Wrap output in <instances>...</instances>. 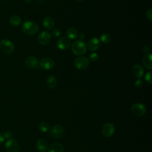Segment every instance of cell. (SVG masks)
Returning <instances> with one entry per match:
<instances>
[{
    "label": "cell",
    "instance_id": "obj_1",
    "mask_svg": "<svg viewBox=\"0 0 152 152\" xmlns=\"http://www.w3.org/2000/svg\"><path fill=\"white\" fill-rule=\"evenodd\" d=\"M39 27L38 24L33 21L27 20L22 26V30L23 32L27 35H33L37 33L39 31Z\"/></svg>",
    "mask_w": 152,
    "mask_h": 152
},
{
    "label": "cell",
    "instance_id": "obj_2",
    "mask_svg": "<svg viewBox=\"0 0 152 152\" xmlns=\"http://www.w3.org/2000/svg\"><path fill=\"white\" fill-rule=\"evenodd\" d=\"M71 50L76 56H81L86 53L87 46L83 40H77L74 41L71 45Z\"/></svg>",
    "mask_w": 152,
    "mask_h": 152
},
{
    "label": "cell",
    "instance_id": "obj_3",
    "mask_svg": "<svg viewBox=\"0 0 152 152\" xmlns=\"http://www.w3.org/2000/svg\"><path fill=\"white\" fill-rule=\"evenodd\" d=\"M14 45L8 39H2L0 42V49L5 54H10L14 52Z\"/></svg>",
    "mask_w": 152,
    "mask_h": 152
},
{
    "label": "cell",
    "instance_id": "obj_4",
    "mask_svg": "<svg viewBox=\"0 0 152 152\" xmlns=\"http://www.w3.org/2000/svg\"><path fill=\"white\" fill-rule=\"evenodd\" d=\"M5 148L7 152H18L20 145L15 140L11 138L7 140L5 144Z\"/></svg>",
    "mask_w": 152,
    "mask_h": 152
},
{
    "label": "cell",
    "instance_id": "obj_5",
    "mask_svg": "<svg viewBox=\"0 0 152 152\" xmlns=\"http://www.w3.org/2000/svg\"><path fill=\"white\" fill-rule=\"evenodd\" d=\"M90 64L89 59L84 56H80L74 61L75 68L79 70H84L87 68Z\"/></svg>",
    "mask_w": 152,
    "mask_h": 152
},
{
    "label": "cell",
    "instance_id": "obj_6",
    "mask_svg": "<svg viewBox=\"0 0 152 152\" xmlns=\"http://www.w3.org/2000/svg\"><path fill=\"white\" fill-rule=\"evenodd\" d=\"M50 135L58 139L62 138L65 134V131L63 126L60 125H55L51 129L50 131Z\"/></svg>",
    "mask_w": 152,
    "mask_h": 152
},
{
    "label": "cell",
    "instance_id": "obj_7",
    "mask_svg": "<svg viewBox=\"0 0 152 152\" xmlns=\"http://www.w3.org/2000/svg\"><path fill=\"white\" fill-rule=\"evenodd\" d=\"M39 65L42 69L47 71L52 69L54 67L55 62L52 59L48 57H45L40 59Z\"/></svg>",
    "mask_w": 152,
    "mask_h": 152
},
{
    "label": "cell",
    "instance_id": "obj_8",
    "mask_svg": "<svg viewBox=\"0 0 152 152\" xmlns=\"http://www.w3.org/2000/svg\"><path fill=\"white\" fill-rule=\"evenodd\" d=\"M131 112L132 114L136 116H142L146 112V107L142 103H135L132 106Z\"/></svg>",
    "mask_w": 152,
    "mask_h": 152
},
{
    "label": "cell",
    "instance_id": "obj_9",
    "mask_svg": "<svg viewBox=\"0 0 152 152\" xmlns=\"http://www.w3.org/2000/svg\"><path fill=\"white\" fill-rule=\"evenodd\" d=\"M38 42L42 45H47L51 40V35L47 31L40 32L37 36Z\"/></svg>",
    "mask_w": 152,
    "mask_h": 152
},
{
    "label": "cell",
    "instance_id": "obj_10",
    "mask_svg": "<svg viewBox=\"0 0 152 152\" xmlns=\"http://www.w3.org/2000/svg\"><path fill=\"white\" fill-rule=\"evenodd\" d=\"M115 132V126L112 123H106L105 124L102 128V135L106 137H110L112 136Z\"/></svg>",
    "mask_w": 152,
    "mask_h": 152
},
{
    "label": "cell",
    "instance_id": "obj_11",
    "mask_svg": "<svg viewBox=\"0 0 152 152\" xmlns=\"http://www.w3.org/2000/svg\"><path fill=\"white\" fill-rule=\"evenodd\" d=\"M71 40L67 37H62L57 42V47L61 50H66L71 46Z\"/></svg>",
    "mask_w": 152,
    "mask_h": 152
},
{
    "label": "cell",
    "instance_id": "obj_12",
    "mask_svg": "<svg viewBox=\"0 0 152 152\" xmlns=\"http://www.w3.org/2000/svg\"><path fill=\"white\" fill-rule=\"evenodd\" d=\"M100 47V40L96 37L91 38L87 43V48L90 51H96Z\"/></svg>",
    "mask_w": 152,
    "mask_h": 152
},
{
    "label": "cell",
    "instance_id": "obj_13",
    "mask_svg": "<svg viewBox=\"0 0 152 152\" xmlns=\"http://www.w3.org/2000/svg\"><path fill=\"white\" fill-rule=\"evenodd\" d=\"M25 64L26 66L30 69H37L38 68V60L33 56H29L25 59Z\"/></svg>",
    "mask_w": 152,
    "mask_h": 152
},
{
    "label": "cell",
    "instance_id": "obj_14",
    "mask_svg": "<svg viewBox=\"0 0 152 152\" xmlns=\"http://www.w3.org/2000/svg\"><path fill=\"white\" fill-rule=\"evenodd\" d=\"M132 72L135 77L140 79L142 77L144 73V69L142 65L135 64L132 68Z\"/></svg>",
    "mask_w": 152,
    "mask_h": 152
},
{
    "label": "cell",
    "instance_id": "obj_15",
    "mask_svg": "<svg viewBox=\"0 0 152 152\" xmlns=\"http://www.w3.org/2000/svg\"><path fill=\"white\" fill-rule=\"evenodd\" d=\"M47 149L48 152H64V146L58 142L52 143Z\"/></svg>",
    "mask_w": 152,
    "mask_h": 152
},
{
    "label": "cell",
    "instance_id": "obj_16",
    "mask_svg": "<svg viewBox=\"0 0 152 152\" xmlns=\"http://www.w3.org/2000/svg\"><path fill=\"white\" fill-rule=\"evenodd\" d=\"M43 25L44 27L47 30H50L55 25V20L52 17L47 16L44 18L43 21Z\"/></svg>",
    "mask_w": 152,
    "mask_h": 152
},
{
    "label": "cell",
    "instance_id": "obj_17",
    "mask_svg": "<svg viewBox=\"0 0 152 152\" xmlns=\"http://www.w3.org/2000/svg\"><path fill=\"white\" fill-rule=\"evenodd\" d=\"M151 58H152V55H151V53H147L145 54L143 58H142V63H143V65L144 66L151 70L152 69V62H151Z\"/></svg>",
    "mask_w": 152,
    "mask_h": 152
},
{
    "label": "cell",
    "instance_id": "obj_18",
    "mask_svg": "<svg viewBox=\"0 0 152 152\" xmlns=\"http://www.w3.org/2000/svg\"><path fill=\"white\" fill-rule=\"evenodd\" d=\"M36 147L40 152V151H46V150H47V148L48 147V142L45 140L40 139L37 141Z\"/></svg>",
    "mask_w": 152,
    "mask_h": 152
},
{
    "label": "cell",
    "instance_id": "obj_19",
    "mask_svg": "<svg viewBox=\"0 0 152 152\" xmlns=\"http://www.w3.org/2000/svg\"><path fill=\"white\" fill-rule=\"evenodd\" d=\"M46 85L48 88L52 89L54 88L57 85V80L55 77L50 75L46 78Z\"/></svg>",
    "mask_w": 152,
    "mask_h": 152
},
{
    "label": "cell",
    "instance_id": "obj_20",
    "mask_svg": "<svg viewBox=\"0 0 152 152\" xmlns=\"http://www.w3.org/2000/svg\"><path fill=\"white\" fill-rule=\"evenodd\" d=\"M66 35L69 39H75L78 37V31L75 28L70 27L66 31Z\"/></svg>",
    "mask_w": 152,
    "mask_h": 152
},
{
    "label": "cell",
    "instance_id": "obj_21",
    "mask_svg": "<svg viewBox=\"0 0 152 152\" xmlns=\"http://www.w3.org/2000/svg\"><path fill=\"white\" fill-rule=\"evenodd\" d=\"M10 23L12 26L17 27L21 24V18L18 15H12L10 18Z\"/></svg>",
    "mask_w": 152,
    "mask_h": 152
},
{
    "label": "cell",
    "instance_id": "obj_22",
    "mask_svg": "<svg viewBox=\"0 0 152 152\" xmlns=\"http://www.w3.org/2000/svg\"><path fill=\"white\" fill-rule=\"evenodd\" d=\"M100 40L104 43H109L112 40V37L109 34L103 33L100 36Z\"/></svg>",
    "mask_w": 152,
    "mask_h": 152
},
{
    "label": "cell",
    "instance_id": "obj_23",
    "mask_svg": "<svg viewBox=\"0 0 152 152\" xmlns=\"http://www.w3.org/2000/svg\"><path fill=\"white\" fill-rule=\"evenodd\" d=\"M39 127L40 130L44 132H47L49 130V129L50 128V126H49V124L46 122H42L41 123H40Z\"/></svg>",
    "mask_w": 152,
    "mask_h": 152
},
{
    "label": "cell",
    "instance_id": "obj_24",
    "mask_svg": "<svg viewBox=\"0 0 152 152\" xmlns=\"http://www.w3.org/2000/svg\"><path fill=\"white\" fill-rule=\"evenodd\" d=\"M51 34L52 36L55 37H59L61 35V30L58 28H55L53 29L52 31H51Z\"/></svg>",
    "mask_w": 152,
    "mask_h": 152
},
{
    "label": "cell",
    "instance_id": "obj_25",
    "mask_svg": "<svg viewBox=\"0 0 152 152\" xmlns=\"http://www.w3.org/2000/svg\"><path fill=\"white\" fill-rule=\"evenodd\" d=\"M99 59V55L96 53H92L89 56V61H91L92 62H95Z\"/></svg>",
    "mask_w": 152,
    "mask_h": 152
},
{
    "label": "cell",
    "instance_id": "obj_26",
    "mask_svg": "<svg viewBox=\"0 0 152 152\" xmlns=\"http://www.w3.org/2000/svg\"><path fill=\"white\" fill-rule=\"evenodd\" d=\"M2 134H3L5 140H8V139L11 138V137L12 136V132L10 131H6Z\"/></svg>",
    "mask_w": 152,
    "mask_h": 152
},
{
    "label": "cell",
    "instance_id": "obj_27",
    "mask_svg": "<svg viewBox=\"0 0 152 152\" xmlns=\"http://www.w3.org/2000/svg\"><path fill=\"white\" fill-rule=\"evenodd\" d=\"M151 71H148L147 72V74L145 75V80L146 81H147L149 84H151Z\"/></svg>",
    "mask_w": 152,
    "mask_h": 152
},
{
    "label": "cell",
    "instance_id": "obj_28",
    "mask_svg": "<svg viewBox=\"0 0 152 152\" xmlns=\"http://www.w3.org/2000/svg\"><path fill=\"white\" fill-rule=\"evenodd\" d=\"M143 84V82L141 79L138 78L135 81V86L137 88L141 87Z\"/></svg>",
    "mask_w": 152,
    "mask_h": 152
},
{
    "label": "cell",
    "instance_id": "obj_29",
    "mask_svg": "<svg viewBox=\"0 0 152 152\" xmlns=\"http://www.w3.org/2000/svg\"><path fill=\"white\" fill-rule=\"evenodd\" d=\"M146 15H147V18H148L149 20L151 21V20H152V10H151V8H149V9L147 11Z\"/></svg>",
    "mask_w": 152,
    "mask_h": 152
},
{
    "label": "cell",
    "instance_id": "obj_30",
    "mask_svg": "<svg viewBox=\"0 0 152 152\" xmlns=\"http://www.w3.org/2000/svg\"><path fill=\"white\" fill-rule=\"evenodd\" d=\"M142 50L144 53H148V52H150V48L148 45H144L142 48Z\"/></svg>",
    "mask_w": 152,
    "mask_h": 152
},
{
    "label": "cell",
    "instance_id": "obj_31",
    "mask_svg": "<svg viewBox=\"0 0 152 152\" xmlns=\"http://www.w3.org/2000/svg\"><path fill=\"white\" fill-rule=\"evenodd\" d=\"M4 141H5V138H4L3 134L0 133V144L3 143L4 142Z\"/></svg>",
    "mask_w": 152,
    "mask_h": 152
},
{
    "label": "cell",
    "instance_id": "obj_32",
    "mask_svg": "<svg viewBox=\"0 0 152 152\" xmlns=\"http://www.w3.org/2000/svg\"><path fill=\"white\" fill-rule=\"evenodd\" d=\"M78 37H79V38H80V40H83V39H84V37H85V34H84V33H80Z\"/></svg>",
    "mask_w": 152,
    "mask_h": 152
},
{
    "label": "cell",
    "instance_id": "obj_33",
    "mask_svg": "<svg viewBox=\"0 0 152 152\" xmlns=\"http://www.w3.org/2000/svg\"><path fill=\"white\" fill-rule=\"evenodd\" d=\"M26 2H30L32 0H24Z\"/></svg>",
    "mask_w": 152,
    "mask_h": 152
},
{
    "label": "cell",
    "instance_id": "obj_34",
    "mask_svg": "<svg viewBox=\"0 0 152 152\" xmlns=\"http://www.w3.org/2000/svg\"><path fill=\"white\" fill-rule=\"evenodd\" d=\"M76 1H83V0H76Z\"/></svg>",
    "mask_w": 152,
    "mask_h": 152
},
{
    "label": "cell",
    "instance_id": "obj_35",
    "mask_svg": "<svg viewBox=\"0 0 152 152\" xmlns=\"http://www.w3.org/2000/svg\"><path fill=\"white\" fill-rule=\"evenodd\" d=\"M40 152H46V151H40Z\"/></svg>",
    "mask_w": 152,
    "mask_h": 152
},
{
    "label": "cell",
    "instance_id": "obj_36",
    "mask_svg": "<svg viewBox=\"0 0 152 152\" xmlns=\"http://www.w3.org/2000/svg\"><path fill=\"white\" fill-rule=\"evenodd\" d=\"M131 152H134V151H131Z\"/></svg>",
    "mask_w": 152,
    "mask_h": 152
}]
</instances>
